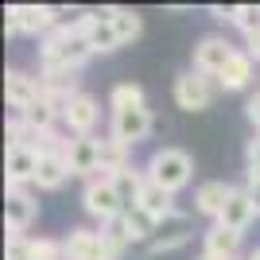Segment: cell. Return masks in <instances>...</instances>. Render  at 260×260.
I'll return each instance as SVG.
<instances>
[{"mask_svg": "<svg viewBox=\"0 0 260 260\" xmlns=\"http://www.w3.org/2000/svg\"><path fill=\"white\" fill-rule=\"evenodd\" d=\"M148 179L159 183L167 194H179L186 183H190V175H194V159L183 152V148H159V152L148 159Z\"/></svg>", "mask_w": 260, "mask_h": 260, "instance_id": "1", "label": "cell"}, {"mask_svg": "<svg viewBox=\"0 0 260 260\" xmlns=\"http://www.w3.org/2000/svg\"><path fill=\"white\" fill-rule=\"evenodd\" d=\"M82 206H86V214L93 217V221L109 225V221L124 217L128 202H124V194H120L117 179H109V175H98V179H89L86 190H82Z\"/></svg>", "mask_w": 260, "mask_h": 260, "instance_id": "2", "label": "cell"}, {"mask_svg": "<svg viewBox=\"0 0 260 260\" xmlns=\"http://www.w3.org/2000/svg\"><path fill=\"white\" fill-rule=\"evenodd\" d=\"M66 23V12L47 8V4H12L4 16V31L8 35H51L54 27Z\"/></svg>", "mask_w": 260, "mask_h": 260, "instance_id": "3", "label": "cell"}, {"mask_svg": "<svg viewBox=\"0 0 260 260\" xmlns=\"http://www.w3.org/2000/svg\"><path fill=\"white\" fill-rule=\"evenodd\" d=\"M214 101V78L198 74V70H186V74L175 78V105L186 109V113H202Z\"/></svg>", "mask_w": 260, "mask_h": 260, "instance_id": "4", "label": "cell"}, {"mask_svg": "<svg viewBox=\"0 0 260 260\" xmlns=\"http://www.w3.org/2000/svg\"><path fill=\"white\" fill-rule=\"evenodd\" d=\"M233 54H237V47L229 43L225 35H202V39L194 43V70L217 82V74L225 70V62L233 58Z\"/></svg>", "mask_w": 260, "mask_h": 260, "instance_id": "5", "label": "cell"}, {"mask_svg": "<svg viewBox=\"0 0 260 260\" xmlns=\"http://www.w3.org/2000/svg\"><path fill=\"white\" fill-rule=\"evenodd\" d=\"M152 109H124V113H113V124H109V136L113 140H120L124 148H136L140 140H148L152 136Z\"/></svg>", "mask_w": 260, "mask_h": 260, "instance_id": "6", "label": "cell"}, {"mask_svg": "<svg viewBox=\"0 0 260 260\" xmlns=\"http://www.w3.org/2000/svg\"><path fill=\"white\" fill-rule=\"evenodd\" d=\"M66 163H70V175L98 179V171H101V140L98 136H74L70 148H66Z\"/></svg>", "mask_w": 260, "mask_h": 260, "instance_id": "7", "label": "cell"}, {"mask_svg": "<svg viewBox=\"0 0 260 260\" xmlns=\"http://www.w3.org/2000/svg\"><path fill=\"white\" fill-rule=\"evenodd\" d=\"M98 120H101V109H98V101L89 98V93L70 98V105H66V113H62V124L70 128V136H93Z\"/></svg>", "mask_w": 260, "mask_h": 260, "instance_id": "8", "label": "cell"}, {"mask_svg": "<svg viewBox=\"0 0 260 260\" xmlns=\"http://www.w3.org/2000/svg\"><path fill=\"white\" fill-rule=\"evenodd\" d=\"M35 214H39V206H35V198L27 194V186H23V190H8V198H4V225H8V233L27 237Z\"/></svg>", "mask_w": 260, "mask_h": 260, "instance_id": "9", "label": "cell"}, {"mask_svg": "<svg viewBox=\"0 0 260 260\" xmlns=\"http://www.w3.org/2000/svg\"><path fill=\"white\" fill-rule=\"evenodd\" d=\"M62 252H66V260H105L101 229H86V225L70 229L62 237Z\"/></svg>", "mask_w": 260, "mask_h": 260, "instance_id": "10", "label": "cell"}, {"mask_svg": "<svg viewBox=\"0 0 260 260\" xmlns=\"http://www.w3.org/2000/svg\"><path fill=\"white\" fill-rule=\"evenodd\" d=\"M4 98H8L12 113H27L39 101V78L23 74V70H8L4 74Z\"/></svg>", "mask_w": 260, "mask_h": 260, "instance_id": "11", "label": "cell"}, {"mask_svg": "<svg viewBox=\"0 0 260 260\" xmlns=\"http://www.w3.org/2000/svg\"><path fill=\"white\" fill-rule=\"evenodd\" d=\"M35 167H39V152L35 148H8V155H4L8 190H23L27 183H35Z\"/></svg>", "mask_w": 260, "mask_h": 260, "instance_id": "12", "label": "cell"}, {"mask_svg": "<svg viewBox=\"0 0 260 260\" xmlns=\"http://www.w3.org/2000/svg\"><path fill=\"white\" fill-rule=\"evenodd\" d=\"M256 206H252V198L245 186H233V194H229L225 210H221V217H217V225H225V229H237V233H245V229L256 221Z\"/></svg>", "mask_w": 260, "mask_h": 260, "instance_id": "13", "label": "cell"}, {"mask_svg": "<svg viewBox=\"0 0 260 260\" xmlns=\"http://www.w3.org/2000/svg\"><path fill=\"white\" fill-rule=\"evenodd\" d=\"M190 241V217L186 214H179L175 210L171 217H163L159 221V229H155V241L148 245V252H171V249H179V245H186Z\"/></svg>", "mask_w": 260, "mask_h": 260, "instance_id": "14", "label": "cell"}, {"mask_svg": "<svg viewBox=\"0 0 260 260\" xmlns=\"http://www.w3.org/2000/svg\"><path fill=\"white\" fill-rule=\"evenodd\" d=\"M241 237H245V233L225 229V225H217V221H214V225L206 229V237H202V256H210V260H237Z\"/></svg>", "mask_w": 260, "mask_h": 260, "instance_id": "15", "label": "cell"}, {"mask_svg": "<svg viewBox=\"0 0 260 260\" xmlns=\"http://www.w3.org/2000/svg\"><path fill=\"white\" fill-rule=\"evenodd\" d=\"M229 194H233V186L229 183H221V179H210V183H202L194 190V214H202V217H221V210H225V202H229Z\"/></svg>", "mask_w": 260, "mask_h": 260, "instance_id": "16", "label": "cell"}, {"mask_svg": "<svg viewBox=\"0 0 260 260\" xmlns=\"http://www.w3.org/2000/svg\"><path fill=\"white\" fill-rule=\"evenodd\" d=\"M252 78H256V62H252L245 51H237V54L225 62V70L217 74V86H221V89H233V93H241V89H249V86H252Z\"/></svg>", "mask_w": 260, "mask_h": 260, "instance_id": "17", "label": "cell"}, {"mask_svg": "<svg viewBox=\"0 0 260 260\" xmlns=\"http://www.w3.org/2000/svg\"><path fill=\"white\" fill-rule=\"evenodd\" d=\"M171 198H175V194H167V190H163L159 183H152V179H144V186H140V194H136V202H132V206L148 210V214H152L155 221H163V217H171V214H175Z\"/></svg>", "mask_w": 260, "mask_h": 260, "instance_id": "18", "label": "cell"}, {"mask_svg": "<svg viewBox=\"0 0 260 260\" xmlns=\"http://www.w3.org/2000/svg\"><path fill=\"white\" fill-rule=\"evenodd\" d=\"M66 179H70L66 155H39V167H35V186L39 190H58Z\"/></svg>", "mask_w": 260, "mask_h": 260, "instance_id": "19", "label": "cell"}, {"mask_svg": "<svg viewBox=\"0 0 260 260\" xmlns=\"http://www.w3.org/2000/svg\"><path fill=\"white\" fill-rule=\"evenodd\" d=\"M98 16H101V20H109L113 27H117V35H120V47H124V43H136V39H140V31H144L140 16H136L132 8H101Z\"/></svg>", "mask_w": 260, "mask_h": 260, "instance_id": "20", "label": "cell"}, {"mask_svg": "<svg viewBox=\"0 0 260 260\" xmlns=\"http://www.w3.org/2000/svg\"><path fill=\"white\" fill-rule=\"evenodd\" d=\"M128 152H132V148H124L120 140L105 136V140H101V171H98V175L117 179L120 171H128V167H132V163H128Z\"/></svg>", "mask_w": 260, "mask_h": 260, "instance_id": "21", "label": "cell"}, {"mask_svg": "<svg viewBox=\"0 0 260 260\" xmlns=\"http://www.w3.org/2000/svg\"><path fill=\"white\" fill-rule=\"evenodd\" d=\"M109 109L113 113H124V109H144V89L136 82H117L113 93H109Z\"/></svg>", "mask_w": 260, "mask_h": 260, "instance_id": "22", "label": "cell"}, {"mask_svg": "<svg viewBox=\"0 0 260 260\" xmlns=\"http://www.w3.org/2000/svg\"><path fill=\"white\" fill-rule=\"evenodd\" d=\"M89 47H93V54H109V51H117L120 47V35H117V27H113V23L109 20H93V27H89Z\"/></svg>", "mask_w": 260, "mask_h": 260, "instance_id": "23", "label": "cell"}, {"mask_svg": "<svg viewBox=\"0 0 260 260\" xmlns=\"http://www.w3.org/2000/svg\"><path fill=\"white\" fill-rule=\"evenodd\" d=\"M124 221H128V229H132V237H136V241H148V245L155 241V229H159V221H155L148 210L128 206V210H124Z\"/></svg>", "mask_w": 260, "mask_h": 260, "instance_id": "24", "label": "cell"}, {"mask_svg": "<svg viewBox=\"0 0 260 260\" xmlns=\"http://www.w3.org/2000/svg\"><path fill=\"white\" fill-rule=\"evenodd\" d=\"M20 117H23V120H27V124H31V128H35V132H51V128H54V124H58V120H62V117H58V113H54V109H51V105H47V101H43V98L35 101V105H31V109H27V113H20Z\"/></svg>", "mask_w": 260, "mask_h": 260, "instance_id": "25", "label": "cell"}, {"mask_svg": "<svg viewBox=\"0 0 260 260\" xmlns=\"http://www.w3.org/2000/svg\"><path fill=\"white\" fill-rule=\"evenodd\" d=\"M229 23H233L245 39H249V35H256V31H260V4H237Z\"/></svg>", "mask_w": 260, "mask_h": 260, "instance_id": "26", "label": "cell"}, {"mask_svg": "<svg viewBox=\"0 0 260 260\" xmlns=\"http://www.w3.org/2000/svg\"><path fill=\"white\" fill-rule=\"evenodd\" d=\"M31 260H66L62 241H51V237H31Z\"/></svg>", "mask_w": 260, "mask_h": 260, "instance_id": "27", "label": "cell"}, {"mask_svg": "<svg viewBox=\"0 0 260 260\" xmlns=\"http://www.w3.org/2000/svg\"><path fill=\"white\" fill-rule=\"evenodd\" d=\"M245 163H249V183L260 179V136H252L249 148H245Z\"/></svg>", "mask_w": 260, "mask_h": 260, "instance_id": "28", "label": "cell"}, {"mask_svg": "<svg viewBox=\"0 0 260 260\" xmlns=\"http://www.w3.org/2000/svg\"><path fill=\"white\" fill-rule=\"evenodd\" d=\"M245 117L252 120V128H256V136H260V93H256V98H249V101H245Z\"/></svg>", "mask_w": 260, "mask_h": 260, "instance_id": "29", "label": "cell"}, {"mask_svg": "<svg viewBox=\"0 0 260 260\" xmlns=\"http://www.w3.org/2000/svg\"><path fill=\"white\" fill-rule=\"evenodd\" d=\"M245 54H249L252 62H260V31H256V35H249V39H245Z\"/></svg>", "mask_w": 260, "mask_h": 260, "instance_id": "30", "label": "cell"}, {"mask_svg": "<svg viewBox=\"0 0 260 260\" xmlns=\"http://www.w3.org/2000/svg\"><path fill=\"white\" fill-rule=\"evenodd\" d=\"M245 190H249L252 206H256V214H260V179H256V183H245Z\"/></svg>", "mask_w": 260, "mask_h": 260, "instance_id": "31", "label": "cell"}, {"mask_svg": "<svg viewBox=\"0 0 260 260\" xmlns=\"http://www.w3.org/2000/svg\"><path fill=\"white\" fill-rule=\"evenodd\" d=\"M210 16H214V20H233V8H221V4H214V8H210Z\"/></svg>", "mask_w": 260, "mask_h": 260, "instance_id": "32", "label": "cell"}, {"mask_svg": "<svg viewBox=\"0 0 260 260\" xmlns=\"http://www.w3.org/2000/svg\"><path fill=\"white\" fill-rule=\"evenodd\" d=\"M249 260H260V249H252V252H249Z\"/></svg>", "mask_w": 260, "mask_h": 260, "instance_id": "33", "label": "cell"}, {"mask_svg": "<svg viewBox=\"0 0 260 260\" xmlns=\"http://www.w3.org/2000/svg\"><path fill=\"white\" fill-rule=\"evenodd\" d=\"M198 260H210V256H198Z\"/></svg>", "mask_w": 260, "mask_h": 260, "instance_id": "34", "label": "cell"}, {"mask_svg": "<svg viewBox=\"0 0 260 260\" xmlns=\"http://www.w3.org/2000/svg\"><path fill=\"white\" fill-rule=\"evenodd\" d=\"M237 260H241V256H237Z\"/></svg>", "mask_w": 260, "mask_h": 260, "instance_id": "35", "label": "cell"}]
</instances>
